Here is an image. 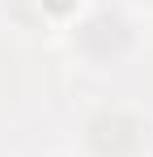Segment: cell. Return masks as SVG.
Wrapping results in <instances>:
<instances>
[{"label": "cell", "mask_w": 153, "mask_h": 157, "mask_svg": "<svg viewBox=\"0 0 153 157\" xmlns=\"http://www.w3.org/2000/svg\"><path fill=\"white\" fill-rule=\"evenodd\" d=\"M47 4H51V9H64V4H68V0H47Z\"/></svg>", "instance_id": "1"}]
</instances>
